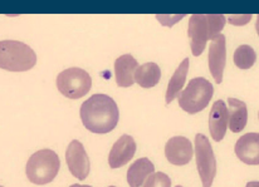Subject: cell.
<instances>
[{
	"label": "cell",
	"mask_w": 259,
	"mask_h": 187,
	"mask_svg": "<svg viewBox=\"0 0 259 187\" xmlns=\"http://www.w3.org/2000/svg\"><path fill=\"white\" fill-rule=\"evenodd\" d=\"M66 162L68 170L77 180L83 181L90 175V158L83 145L77 139H73L67 147Z\"/></svg>",
	"instance_id": "obj_8"
},
{
	"label": "cell",
	"mask_w": 259,
	"mask_h": 187,
	"mask_svg": "<svg viewBox=\"0 0 259 187\" xmlns=\"http://www.w3.org/2000/svg\"><path fill=\"white\" fill-rule=\"evenodd\" d=\"M258 117H259V113H258Z\"/></svg>",
	"instance_id": "obj_27"
},
{
	"label": "cell",
	"mask_w": 259,
	"mask_h": 187,
	"mask_svg": "<svg viewBox=\"0 0 259 187\" xmlns=\"http://www.w3.org/2000/svg\"><path fill=\"white\" fill-rule=\"evenodd\" d=\"M228 123H229V113L224 101L218 100L214 102L209 113V131L211 138L215 142H220L227 133Z\"/></svg>",
	"instance_id": "obj_12"
},
{
	"label": "cell",
	"mask_w": 259,
	"mask_h": 187,
	"mask_svg": "<svg viewBox=\"0 0 259 187\" xmlns=\"http://www.w3.org/2000/svg\"><path fill=\"white\" fill-rule=\"evenodd\" d=\"M176 187H183V186H180V185H179V186H176Z\"/></svg>",
	"instance_id": "obj_25"
},
{
	"label": "cell",
	"mask_w": 259,
	"mask_h": 187,
	"mask_svg": "<svg viewBox=\"0 0 259 187\" xmlns=\"http://www.w3.org/2000/svg\"><path fill=\"white\" fill-rule=\"evenodd\" d=\"M161 69L154 62L144 63L137 68L135 73V82L142 88H152L160 82Z\"/></svg>",
	"instance_id": "obj_18"
},
{
	"label": "cell",
	"mask_w": 259,
	"mask_h": 187,
	"mask_svg": "<svg viewBox=\"0 0 259 187\" xmlns=\"http://www.w3.org/2000/svg\"><path fill=\"white\" fill-rule=\"evenodd\" d=\"M108 187H116V186H108Z\"/></svg>",
	"instance_id": "obj_26"
},
{
	"label": "cell",
	"mask_w": 259,
	"mask_h": 187,
	"mask_svg": "<svg viewBox=\"0 0 259 187\" xmlns=\"http://www.w3.org/2000/svg\"><path fill=\"white\" fill-rule=\"evenodd\" d=\"M82 123L92 133H108L117 126L120 112L115 101L107 95H93L79 111Z\"/></svg>",
	"instance_id": "obj_1"
},
{
	"label": "cell",
	"mask_w": 259,
	"mask_h": 187,
	"mask_svg": "<svg viewBox=\"0 0 259 187\" xmlns=\"http://www.w3.org/2000/svg\"><path fill=\"white\" fill-rule=\"evenodd\" d=\"M61 161L52 150H39L33 153L25 166L28 180L35 185H47L58 175Z\"/></svg>",
	"instance_id": "obj_4"
},
{
	"label": "cell",
	"mask_w": 259,
	"mask_h": 187,
	"mask_svg": "<svg viewBox=\"0 0 259 187\" xmlns=\"http://www.w3.org/2000/svg\"><path fill=\"white\" fill-rule=\"evenodd\" d=\"M228 113H229V129L234 133L242 132L247 126L248 110L243 101L228 98Z\"/></svg>",
	"instance_id": "obj_16"
},
{
	"label": "cell",
	"mask_w": 259,
	"mask_h": 187,
	"mask_svg": "<svg viewBox=\"0 0 259 187\" xmlns=\"http://www.w3.org/2000/svg\"><path fill=\"white\" fill-rule=\"evenodd\" d=\"M195 161L203 187H211L217 175V160L210 142L203 133L195 136Z\"/></svg>",
	"instance_id": "obj_7"
},
{
	"label": "cell",
	"mask_w": 259,
	"mask_h": 187,
	"mask_svg": "<svg viewBox=\"0 0 259 187\" xmlns=\"http://www.w3.org/2000/svg\"><path fill=\"white\" fill-rule=\"evenodd\" d=\"M255 29H257V33L259 35V15L257 17V22H255Z\"/></svg>",
	"instance_id": "obj_23"
},
{
	"label": "cell",
	"mask_w": 259,
	"mask_h": 187,
	"mask_svg": "<svg viewBox=\"0 0 259 187\" xmlns=\"http://www.w3.org/2000/svg\"><path fill=\"white\" fill-rule=\"evenodd\" d=\"M69 187H92V186H88V185H77V183H74V185H71Z\"/></svg>",
	"instance_id": "obj_24"
},
{
	"label": "cell",
	"mask_w": 259,
	"mask_h": 187,
	"mask_svg": "<svg viewBox=\"0 0 259 187\" xmlns=\"http://www.w3.org/2000/svg\"><path fill=\"white\" fill-rule=\"evenodd\" d=\"M227 19L222 14H194L189 19L188 35L190 38L191 52L199 57L204 52L206 41L213 40L224 28Z\"/></svg>",
	"instance_id": "obj_2"
},
{
	"label": "cell",
	"mask_w": 259,
	"mask_h": 187,
	"mask_svg": "<svg viewBox=\"0 0 259 187\" xmlns=\"http://www.w3.org/2000/svg\"><path fill=\"white\" fill-rule=\"evenodd\" d=\"M234 152L242 162L250 166L259 165V133L250 132L237 141Z\"/></svg>",
	"instance_id": "obj_13"
},
{
	"label": "cell",
	"mask_w": 259,
	"mask_h": 187,
	"mask_svg": "<svg viewBox=\"0 0 259 187\" xmlns=\"http://www.w3.org/2000/svg\"><path fill=\"white\" fill-rule=\"evenodd\" d=\"M57 88L64 97L69 100H79L84 97L92 87L91 75L84 69L68 68L57 75Z\"/></svg>",
	"instance_id": "obj_6"
},
{
	"label": "cell",
	"mask_w": 259,
	"mask_h": 187,
	"mask_svg": "<svg viewBox=\"0 0 259 187\" xmlns=\"http://www.w3.org/2000/svg\"><path fill=\"white\" fill-rule=\"evenodd\" d=\"M145 187H171V180L164 172H155L149 177Z\"/></svg>",
	"instance_id": "obj_20"
},
{
	"label": "cell",
	"mask_w": 259,
	"mask_h": 187,
	"mask_svg": "<svg viewBox=\"0 0 259 187\" xmlns=\"http://www.w3.org/2000/svg\"><path fill=\"white\" fill-rule=\"evenodd\" d=\"M193 145L186 137L175 136L170 138L165 145V157L171 165H188L193 158Z\"/></svg>",
	"instance_id": "obj_9"
},
{
	"label": "cell",
	"mask_w": 259,
	"mask_h": 187,
	"mask_svg": "<svg viewBox=\"0 0 259 187\" xmlns=\"http://www.w3.org/2000/svg\"><path fill=\"white\" fill-rule=\"evenodd\" d=\"M155 171V166L149 158L142 157L135 161L127 170L126 180L130 187H145V183Z\"/></svg>",
	"instance_id": "obj_15"
},
{
	"label": "cell",
	"mask_w": 259,
	"mask_h": 187,
	"mask_svg": "<svg viewBox=\"0 0 259 187\" xmlns=\"http://www.w3.org/2000/svg\"><path fill=\"white\" fill-rule=\"evenodd\" d=\"M214 88L208 79L196 77L188 83V87L178 97L181 110L190 114L201 112L213 98Z\"/></svg>",
	"instance_id": "obj_5"
},
{
	"label": "cell",
	"mask_w": 259,
	"mask_h": 187,
	"mask_svg": "<svg viewBox=\"0 0 259 187\" xmlns=\"http://www.w3.org/2000/svg\"><path fill=\"white\" fill-rule=\"evenodd\" d=\"M136 152V142L128 134H122L113 144L108 155V165L111 168H120L134 158Z\"/></svg>",
	"instance_id": "obj_11"
},
{
	"label": "cell",
	"mask_w": 259,
	"mask_h": 187,
	"mask_svg": "<svg viewBox=\"0 0 259 187\" xmlns=\"http://www.w3.org/2000/svg\"><path fill=\"white\" fill-rule=\"evenodd\" d=\"M252 19V15H229L228 17V22L233 25H244L247 23L250 22Z\"/></svg>",
	"instance_id": "obj_21"
},
{
	"label": "cell",
	"mask_w": 259,
	"mask_h": 187,
	"mask_svg": "<svg viewBox=\"0 0 259 187\" xmlns=\"http://www.w3.org/2000/svg\"><path fill=\"white\" fill-rule=\"evenodd\" d=\"M245 187H259V181H250Z\"/></svg>",
	"instance_id": "obj_22"
},
{
	"label": "cell",
	"mask_w": 259,
	"mask_h": 187,
	"mask_svg": "<svg viewBox=\"0 0 259 187\" xmlns=\"http://www.w3.org/2000/svg\"><path fill=\"white\" fill-rule=\"evenodd\" d=\"M225 43H227L225 37L220 34L215 39H213L210 45H209V69H210V73L218 84L223 82V72H224L225 63H227V46H225Z\"/></svg>",
	"instance_id": "obj_10"
},
{
	"label": "cell",
	"mask_w": 259,
	"mask_h": 187,
	"mask_svg": "<svg viewBox=\"0 0 259 187\" xmlns=\"http://www.w3.org/2000/svg\"><path fill=\"white\" fill-rule=\"evenodd\" d=\"M139 67L137 61L131 54L118 57L115 61V77L118 87H131L135 83V73Z\"/></svg>",
	"instance_id": "obj_14"
},
{
	"label": "cell",
	"mask_w": 259,
	"mask_h": 187,
	"mask_svg": "<svg viewBox=\"0 0 259 187\" xmlns=\"http://www.w3.org/2000/svg\"><path fill=\"white\" fill-rule=\"evenodd\" d=\"M189 58H185L180 64H179L178 69L175 71V73L172 74V77L170 78L169 84H167L166 95H165V102L166 105L171 103L176 97L180 96V90L183 89L184 84H185L186 75L189 72Z\"/></svg>",
	"instance_id": "obj_17"
},
{
	"label": "cell",
	"mask_w": 259,
	"mask_h": 187,
	"mask_svg": "<svg viewBox=\"0 0 259 187\" xmlns=\"http://www.w3.org/2000/svg\"><path fill=\"white\" fill-rule=\"evenodd\" d=\"M37 63L34 51L23 41H0V68L8 72H27Z\"/></svg>",
	"instance_id": "obj_3"
},
{
	"label": "cell",
	"mask_w": 259,
	"mask_h": 187,
	"mask_svg": "<svg viewBox=\"0 0 259 187\" xmlns=\"http://www.w3.org/2000/svg\"><path fill=\"white\" fill-rule=\"evenodd\" d=\"M233 59H234V64L239 69H249L254 66L257 61V54L252 46L243 44L235 49Z\"/></svg>",
	"instance_id": "obj_19"
}]
</instances>
